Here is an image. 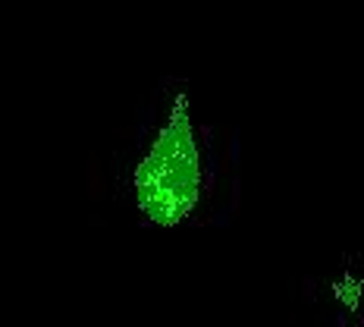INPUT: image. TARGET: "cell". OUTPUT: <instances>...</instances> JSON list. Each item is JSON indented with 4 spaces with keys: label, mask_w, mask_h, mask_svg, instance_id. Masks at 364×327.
<instances>
[{
    "label": "cell",
    "mask_w": 364,
    "mask_h": 327,
    "mask_svg": "<svg viewBox=\"0 0 364 327\" xmlns=\"http://www.w3.org/2000/svg\"><path fill=\"white\" fill-rule=\"evenodd\" d=\"M223 157V129L198 108L188 82L154 79L132 126L129 195L157 227L188 224L204 211Z\"/></svg>",
    "instance_id": "cell-1"
}]
</instances>
